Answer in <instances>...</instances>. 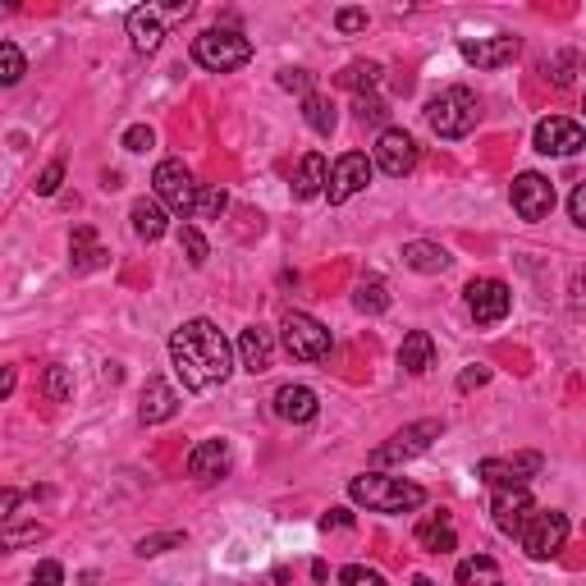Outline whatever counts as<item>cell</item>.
<instances>
[{
	"label": "cell",
	"mask_w": 586,
	"mask_h": 586,
	"mask_svg": "<svg viewBox=\"0 0 586 586\" xmlns=\"http://www.w3.org/2000/svg\"><path fill=\"white\" fill-rule=\"evenodd\" d=\"M170 362H175V376L184 381L188 395H211L234 372V344L221 335L215 321L192 316L170 335Z\"/></svg>",
	"instance_id": "cell-1"
},
{
	"label": "cell",
	"mask_w": 586,
	"mask_h": 586,
	"mask_svg": "<svg viewBox=\"0 0 586 586\" xmlns=\"http://www.w3.org/2000/svg\"><path fill=\"white\" fill-rule=\"evenodd\" d=\"M349 499L362 504L366 513H412L426 504V490L403 476H381V472H362L349 482Z\"/></svg>",
	"instance_id": "cell-2"
},
{
	"label": "cell",
	"mask_w": 586,
	"mask_h": 586,
	"mask_svg": "<svg viewBox=\"0 0 586 586\" xmlns=\"http://www.w3.org/2000/svg\"><path fill=\"white\" fill-rule=\"evenodd\" d=\"M192 60L211 74H234L252 60V41L234 28H207V33L192 37Z\"/></svg>",
	"instance_id": "cell-3"
},
{
	"label": "cell",
	"mask_w": 586,
	"mask_h": 586,
	"mask_svg": "<svg viewBox=\"0 0 586 586\" xmlns=\"http://www.w3.org/2000/svg\"><path fill=\"white\" fill-rule=\"evenodd\" d=\"M476 97L467 88H440L426 101V124L436 128L440 138H467L476 128Z\"/></svg>",
	"instance_id": "cell-4"
},
{
	"label": "cell",
	"mask_w": 586,
	"mask_h": 586,
	"mask_svg": "<svg viewBox=\"0 0 586 586\" xmlns=\"http://www.w3.org/2000/svg\"><path fill=\"white\" fill-rule=\"evenodd\" d=\"M279 344H285V353L294 362H325L335 349L331 331L308 312H285V321H279Z\"/></svg>",
	"instance_id": "cell-5"
},
{
	"label": "cell",
	"mask_w": 586,
	"mask_h": 586,
	"mask_svg": "<svg viewBox=\"0 0 586 586\" xmlns=\"http://www.w3.org/2000/svg\"><path fill=\"white\" fill-rule=\"evenodd\" d=\"M151 192H157V202L170 211V215H198V184H192V170L184 161H161L151 170Z\"/></svg>",
	"instance_id": "cell-6"
},
{
	"label": "cell",
	"mask_w": 586,
	"mask_h": 586,
	"mask_svg": "<svg viewBox=\"0 0 586 586\" xmlns=\"http://www.w3.org/2000/svg\"><path fill=\"white\" fill-rule=\"evenodd\" d=\"M445 436V422L436 417H426V422H412L403 431H395L385 445L372 449V467H389V463H408V459H417V453H426L431 445H436Z\"/></svg>",
	"instance_id": "cell-7"
},
{
	"label": "cell",
	"mask_w": 586,
	"mask_h": 586,
	"mask_svg": "<svg viewBox=\"0 0 586 586\" xmlns=\"http://www.w3.org/2000/svg\"><path fill=\"white\" fill-rule=\"evenodd\" d=\"M523 550H527V559H536V563H546V559H554L559 550H563V540H569V518L563 513H554V509H546V513H532V523L523 527Z\"/></svg>",
	"instance_id": "cell-8"
},
{
	"label": "cell",
	"mask_w": 586,
	"mask_h": 586,
	"mask_svg": "<svg viewBox=\"0 0 586 586\" xmlns=\"http://www.w3.org/2000/svg\"><path fill=\"white\" fill-rule=\"evenodd\" d=\"M463 298H467V312H472L476 325H499L509 316V308H513L509 285H504V279H490V275L472 279V285L463 289Z\"/></svg>",
	"instance_id": "cell-9"
},
{
	"label": "cell",
	"mask_w": 586,
	"mask_h": 586,
	"mask_svg": "<svg viewBox=\"0 0 586 586\" xmlns=\"http://www.w3.org/2000/svg\"><path fill=\"white\" fill-rule=\"evenodd\" d=\"M540 467H546V459L536 449H527V453H513V459H482L476 476L495 490H509V486H527L532 476H540Z\"/></svg>",
	"instance_id": "cell-10"
},
{
	"label": "cell",
	"mask_w": 586,
	"mask_h": 586,
	"mask_svg": "<svg viewBox=\"0 0 586 586\" xmlns=\"http://www.w3.org/2000/svg\"><path fill=\"white\" fill-rule=\"evenodd\" d=\"M459 55H463L467 64H476V70H504V64H513L518 55H523V41L509 37V33L463 37V41H459Z\"/></svg>",
	"instance_id": "cell-11"
},
{
	"label": "cell",
	"mask_w": 586,
	"mask_h": 586,
	"mask_svg": "<svg viewBox=\"0 0 586 586\" xmlns=\"http://www.w3.org/2000/svg\"><path fill=\"white\" fill-rule=\"evenodd\" d=\"M372 170H376V161H366L362 151H344V157L335 161V170H331V188H325L331 207H344L349 198H358V192L372 184Z\"/></svg>",
	"instance_id": "cell-12"
},
{
	"label": "cell",
	"mask_w": 586,
	"mask_h": 586,
	"mask_svg": "<svg viewBox=\"0 0 586 586\" xmlns=\"http://www.w3.org/2000/svg\"><path fill=\"white\" fill-rule=\"evenodd\" d=\"M417 138L412 134H403V128H385V134L376 138V170H385L389 179H403V175H412L417 170Z\"/></svg>",
	"instance_id": "cell-13"
},
{
	"label": "cell",
	"mask_w": 586,
	"mask_h": 586,
	"mask_svg": "<svg viewBox=\"0 0 586 586\" xmlns=\"http://www.w3.org/2000/svg\"><path fill=\"white\" fill-rule=\"evenodd\" d=\"M532 142H536L540 157H577V151L586 147V128H582L577 120L550 115V120H540V124H536Z\"/></svg>",
	"instance_id": "cell-14"
},
{
	"label": "cell",
	"mask_w": 586,
	"mask_h": 586,
	"mask_svg": "<svg viewBox=\"0 0 586 586\" xmlns=\"http://www.w3.org/2000/svg\"><path fill=\"white\" fill-rule=\"evenodd\" d=\"M513 211L523 215V221H546V215L554 211V184L546 175H536V170H527V175H518L513 179Z\"/></svg>",
	"instance_id": "cell-15"
},
{
	"label": "cell",
	"mask_w": 586,
	"mask_h": 586,
	"mask_svg": "<svg viewBox=\"0 0 586 586\" xmlns=\"http://www.w3.org/2000/svg\"><path fill=\"white\" fill-rule=\"evenodd\" d=\"M532 513H536V504H532L527 486H509V490L490 495V518H495V527L504 536H523V527L532 523Z\"/></svg>",
	"instance_id": "cell-16"
},
{
	"label": "cell",
	"mask_w": 586,
	"mask_h": 586,
	"mask_svg": "<svg viewBox=\"0 0 586 586\" xmlns=\"http://www.w3.org/2000/svg\"><path fill=\"white\" fill-rule=\"evenodd\" d=\"M175 412H179V389L170 381H161V376H151L142 385V403H138L142 426H161V422L175 417Z\"/></svg>",
	"instance_id": "cell-17"
},
{
	"label": "cell",
	"mask_w": 586,
	"mask_h": 586,
	"mask_svg": "<svg viewBox=\"0 0 586 586\" xmlns=\"http://www.w3.org/2000/svg\"><path fill=\"white\" fill-rule=\"evenodd\" d=\"M229 463H234V453H229V445L225 440H202V445H192V453H188V476L192 482H221V476L229 472Z\"/></svg>",
	"instance_id": "cell-18"
},
{
	"label": "cell",
	"mask_w": 586,
	"mask_h": 586,
	"mask_svg": "<svg viewBox=\"0 0 586 586\" xmlns=\"http://www.w3.org/2000/svg\"><path fill=\"white\" fill-rule=\"evenodd\" d=\"M271 358H275V331H266V325H248L244 335H238V366L252 376L271 372Z\"/></svg>",
	"instance_id": "cell-19"
},
{
	"label": "cell",
	"mask_w": 586,
	"mask_h": 586,
	"mask_svg": "<svg viewBox=\"0 0 586 586\" xmlns=\"http://www.w3.org/2000/svg\"><path fill=\"white\" fill-rule=\"evenodd\" d=\"M124 28H128V41H134V51H138V55L161 51V41H165V24H161V14H157V10H147V5L128 10Z\"/></svg>",
	"instance_id": "cell-20"
},
{
	"label": "cell",
	"mask_w": 586,
	"mask_h": 586,
	"mask_svg": "<svg viewBox=\"0 0 586 586\" xmlns=\"http://www.w3.org/2000/svg\"><path fill=\"white\" fill-rule=\"evenodd\" d=\"M275 412L285 422H294V426H308L316 412H321V403H316V395L308 385H279L275 389Z\"/></svg>",
	"instance_id": "cell-21"
},
{
	"label": "cell",
	"mask_w": 586,
	"mask_h": 586,
	"mask_svg": "<svg viewBox=\"0 0 586 586\" xmlns=\"http://www.w3.org/2000/svg\"><path fill=\"white\" fill-rule=\"evenodd\" d=\"M325 188H331V165H325L321 151H308L294 175V198L298 202H312V198H325Z\"/></svg>",
	"instance_id": "cell-22"
},
{
	"label": "cell",
	"mask_w": 586,
	"mask_h": 586,
	"mask_svg": "<svg viewBox=\"0 0 586 586\" xmlns=\"http://www.w3.org/2000/svg\"><path fill=\"white\" fill-rule=\"evenodd\" d=\"M417 546L426 554H449L453 546H459V536H453V518L440 509V513H426L417 523Z\"/></svg>",
	"instance_id": "cell-23"
},
{
	"label": "cell",
	"mask_w": 586,
	"mask_h": 586,
	"mask_svg": "<svg viewBox=\"0 0 586 586\" xmlns=\"http://www.w3.org/2000/svg\"><path fill=\"white\" fill-rule=\"evenodd\" d=\"M399 366H403L408 376H426L431 366H436V339H431L426 331L403 335V344H399Z\"/></svg>",
	"instance_id": "cell-24"
},
{
	"label": "cell",
	"mask_w": 586,
	"mask_h": 586,
	"mask_svg": "<svg viewBox=\"0 0 586 586\" xmlns=\"http://www.w3.org/2000/svg\"><path fill=\"white\" fill-rule=\"evenodd\" d=\"M128 221H134V234L142 238V244H157V238H165V229H170V211L157 198H138L134 211H128Z\"/></svg>",
	"instance_id": "cell-25"
},
{
	"label": "cell",
	"mask_w": 586,
	"mask_h": 586,
	"mask_svg": "<svg viewBox=\"0 0 586 586\" xmlns=\"http://www.w3.org/2000/svg\"><path fill=\"white\" fill-rule=\"evenodd\" d=\"M449 248H440V244H426V238H412V244H403V266L408 271H422V275H440V271H449Z\"/></svg>",
	"instance_id": "cell-26"
},
{
	"label": "cell",
	"mask_w": 586,
	"mask_h": 586,
	"mask_svg": "<svg viewBox=\"0 0 586 586\" xmlns=\"http://www.w3.org/2000/svg\"><path fill=\"white\" fill-rule=\"evenodd\" d=\"M70 252H74V271H78V275H88V271L105 266V248L97 244V234H92V229H74Z\"/></svg>",
	"instance_id": "cell-27"
},
{
	"label": "cell",
	"mask_w": 586,
	"mask_h": 586,
	"mask_svg": "<svg viewBox=\"0 0 586 586\" xmlns=\"http://www.w3.org/2000/svg\"><path fill=\"white\" fill-rule=\"evenodd\" d=\"M302 120H308L312 134L331 138V134H335V124H339V115H335V101H331V97H321V92H312L308 101H302Z\"/></svg>",
	"instance_id": "cell-28"
},
{
	"label": "cell",
	"mask_w": 586,
	"mask_h": 586,
	"mask_svg": "<svg viewBox=\"0 0 586 586\" xmlns=\"http://www.w3.org/2000/svg\"><path fill=\"white\" fill-rule=\"evenodd\" d=\"M453 577H459V586H504V582H499V569H495V559H490V554H472V559H463Z\"/></svg>",
	"instance_id": "cell-29"
},
{
	"label": "cell",
	"mask_w": 586,
	"mask_h": 586,
	"mask_svg": "<svg viewBox=\"0 0 586 586\" xmlns=\"http://www.w3.org/2000/svg\"><path fill=\"white\" fill-rule=\"evenodd\" d=\"M353 308L366 312V316H381V312L389 308V289H385L381 275H366V279H362L358 294H353Z\"/></svg>",
	"instance_id": "cell-30"
},
{
	"label": "cell",
	"mask_w": 586,
	"mask_h": 586,
	"mask_svg": "<svg viewBox=\"0 0 586 586\" xmlns=\"http://www.w3.org/2000/svg\"><path fill=\"white\" fill-rule=\"evenodd\" d=\"M376 83H381V64L376 60H358V64H349V70L339 74V88H353V92L376 88Z\"/></svg>",
	"instance_id": "cell-31"
},
{
	"label": "cell",
	"mask_w": 586,
	"mask_h": 586,
	"mask_svg": "<svg viewBox=\"0 0 586 586\" xmlns=\"http://www.w3.org/2000/svg\"><path fill=\"white\" fill-rule=\"evenodd\" d=\"M24 51L14 47V41H0V83H5V88H14L18 78H24Z\"/></svg>",
	"instance_id": "cell-32"
},
{
	"label": "cell",
	"mask_w": 586,
	"mask_h": 586,
	"mask_svg": "<svg viewBox=\"0 0 586 586\" xmlns=\"http://www.w3.org/2000/svg\"><path fill=\"white\" fill-rule=\"evenodd\" d=\"M47 395H51V403H64L74 395V372L64 362H51L47 366Z\"/></svg>",
	"instance_id": "cell-33"
},
{
	"label": "cell",
	"mask_w": 586,
	"mask_h": 586,
	"mask_svg": "<svg viewBox=\"0 0 586 586\" xmlns=\"http://www.w3.org/2000/svg\"><path fill=\"white\" fill-rule=\"evenodd\" d=\"M225 207H229L225 188H202V192H198V221H221Z\"/></svg>",
	"instance_id": "cell-34"
},
{
	"label": "cell",
	"mask_w": 586,
	"mask_h": 586,
	"mask_svg": "<svg viewBox=\"0 0 586 586\" xmlns=\"http://www.w3.org/2000/svg\"><path fill=\"white\" fill-rule=\"evenodd\" d=\"M179 244H184V252H188V262L192 266H207V257H211V248H207V238L192 229V225H184L179 229Z\"/></svg>",
	"instance_id": "cell-35"
},
{
	"label": "cell",
	"mask_w": 586,
	"mask_h": 586,
	"mask_svg": "<svg viewBox=\"0 0 586 586\" xmlns=\"http://www.w3.org/2000/svg\"><path fill=\"white\" fill-rule=\"evenodd\" d=\"M279 88H285V92H298L302 101H308L312 88H316V74H308V70H285V74H279Z\"/></svg>",
	"instance_id": "cell-36"
},
{
	"label": "cell",
	"mask_w": 586,
	"mask_h": 586,
	"mask_svg": "<svg viewBox=\"0 0 586 586\" xmlns=\"http://www.w3.org/2000/svg\"><path fill=\"white\" fill-rule=\"evenodd\" d=\"M339 582H344V586H385V577L372 573V569H362V563H349V569H339Z\"/></svg>",
	"instance_id": "cell-37"
},
{
	"label": "cell",
	"mask_w": 586,
	"mask_h": 586,
	"mask_svg": "<svg viewBox=\"0 0 586 586\" xmlns=\"http://www.w3.org/2000/svg\"><path fill=\"white\" fill-rule=\"evenodd\" d=\"M41 536H47V527H5V536H0V540H5V550H18V546H33V540H41Z\"/></svg>",
	"instance_id": "cell-38"
},
{
	"label": "cell",
	"mask_w": 586,
	"mask_h": 586,
	"mask_svg": "<svg viewBox=\"0 0 586 586\" xmlns=\"http://www.w3.org/2000/svg\"><path fill=\"white\" fill-rule=\"evenodd\" d=\"M179 540H184L179 532H161V536H142V540H138V554H142V559H147V554H165L170 546H179Z\"/></svg>",
	"instance_id": "cell-39"
},
{
	"label": "cell",
	"mask_w": 586,
	"mask_h": 586,
	"mask_svg": "<svg viewBox=\"0 0 586 586\" xmlns=\"http://www.w3.org/2000/svg\"><path fill=\"white\" fill-rule=\"evenodd\" d=\"M569 308L577 316H586V266H577L573 279H569Z\"/></svg>",
	"instance_id": "cell-40"
},
{
	"label": "cell",
	"mask_w": 586,
	"mask_h": 586,
	"mask_svg": "<svg viewBox=\"0 0 586 586\" xmlns=\"http://www.w3.org/2000/svg\"><path fill=\"white\" fill-rule=\"evenodd\" d=\"M151 142H157V134H151V124H134V128H124V151H147Z\"/></svg>",
	"instance_id": "cell-41"
},
{
	"label": "cell",
	"mask_w": 586,
	"mask_h": 586,
	"mask_svg": "<svg viewBox=\"0 0 586 586\" xmlns=\"http://www.w3.org/2000/svg\"><path fill=\"white\" fill-rule=\"evenodd\" d=\"M335 28H339L344 37L362 33V28H366V10H339V14H335Z\"/></svg>",
	"instance_id": "cell-42"
},
{
	"label": "cell",
	"mask_w": 586,
	"mask_h": 586,
	"mask_svg": "<svg viewBox=\"0 0 586 586\" xmlns=\"http://www.w3.org/2000/svg\"><path fill=\"white\" fill-rule=\"evenodd\" d=\"M64 582V569L55 559H47V563H37V573H33V586H60Z\"/></svg>",
	"instance_id": "cell-43"
},
{
	"label": "cell",
	"mask_w": 586,
	"mask_h": 586,
	"mask_svg": "<svg viewBox=\"0 0 586 586\" xmlns=\"http://www.w3.org/2000/svg\"><path fill=\"white\" fill-rule=\"evenodd\" d=\"M60 179H64V165H60V161H51L47 170H41V179H37V192H41V198H51V192L60 188Z\"/></svg>",
	"instance_id": "cell-44"
},
{
	"label": "cell",
	"mask_w": 586,
	"mask_h": 586,
	"mask_svg": "<svg viewBox=\"0 0 586 586\" xmlns=\"http://www.w3.org/2000/svg\"><path fill=\"white\" fill-rule=\"evenodd\" d=\"M569 215H573V225L586 229V179L573 188V198H569Z\"/></svg>",
	"instance_id": "cell-45"
},
{
	"label": "cell",
	"mask_w": 586,
	"mask_h": 586,
	"mask_svg": "<svg viewBox=\"0 0 586 586\" xmlns=\"http://www.w3.org/2000/svg\"><path fill=\"white\" fill-rule=\"evenodd\" d=\"M389 111H385V101H376V97H358V120H385Z\"/></svg>",
	"instance_id": "cell-46"
},
{
	"label": "cell",
	"mask_w": 586,
	"mask_h": 586,
	"mask_svg": "<svg viewBox=\"0 0 586 586\" xmlns=\"http://www.w3.org/2000/svg\"><path fill=\"white\" fill-rule=\"evenodd\" d=\"M490 381V366H467V372L459 376V389H476V385H486Z\"/></svg>",
	"instance_id": "cell-47"
},
{
	"label": "cell",
	"mask_w": 586,
	"mask_h": 586,
	"mask_svg": "<svg viewBox=\"0 0 586 586\" xmlns=\"http://www.w3.org/2000/svg\"><path fill=\"white\" fill-rule=\"evenodd\" d=\"M325 527H353V513L349 509H331L325 513Z\"/></svg>",
	"instance_id": "cell-48"
},
{
	"label": "cell",
	"mask_w": 586,
	"mask_h": 586,
	"mask_svg": "<svg viewBox=\"0 0 586 586\" xmlns=\"http://www.w3.org/2000/svg\"><path fill=\"white\" fill-rule=\"evenodd\" d=\"M14 509H18V490H5L0 495V518H14Z\"/></svg>",
	"instance_id": "cell-49"
},
{
	"label": "cell",
	"mask_w": 586,
	"mask_h": 586,
	"mask_svg": "<svg viewBox=\"0 0 586 586\" xmlns=\"http://www.w3.org/2000/svg\"><path fill=\"white\" fill-rule=\"evenodd\" d=\"M412 586H436V582H431V577H412Z\"/></svg>",
	"instance_id": "cell-50"
},
{
	"label": "cell",
	"mask_w": 586,
	"mask_h": 586,
	"mask_svg": "<svg viewBox=\"0 0 586 586\" xmlns=\"http://www.w3.org/2000/svg\"><path fill=\"white\" fill-rule=\"evenodd\" d=\"M582 111H586V97H582Z\"/></svg>",
	"instance_id": "cell-51"
}]
</instances>
